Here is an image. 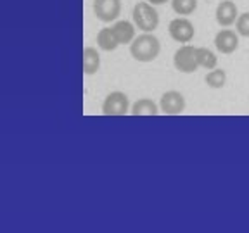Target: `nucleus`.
<instances>
[{
    "instance_id": "9d476101",
    "label": "nucleus",
    "mask_w": 249,
    "mask_h": 233,
    "mask_svg": "<svg viewBox=\"0 0 249 233\" xmlns=\"http://www.w3.org/2000/svg\"><path fill=\"white\" fill-rule=\"evenodd\" d=\"M82 64H83V73L87 76H92L101 69V54L97 49L93 47H85L82 54Z\"/></svg>"
},
{
    "instance_id": "39448f33",
    "label": "nucleus",
    "mask_w": 249,
    "mask_h": 233,
    "mask_svg": "<svg viewBox=\"0 0 249 233\" xmlns=\"http://www.w3.org/2000/svg\"><path fill=\"white\" fill-rule=\"evenodd\" d=\"M93 14L102 23H113L121 14V0H93Z\"/></svg>"
},
{
    "instance_id": "2eb2a0df",
    "label": "nucleus",
    "mask_w": 249,
    "mask_h": 233,
    "mask_svg": "<svg viewBox=\"0 0 249 233\" xmlns=\"http://www.w3.org/2000/svg\"><path fill=\"white\" fill-rule=\"evenodd\" d=\"M204 82H206V85L210 86V88L220 90V88H223V86H225V83H227V73L223 69H218V67H214V69H211L210 73L206 74Z\"/></svg>"
},
{
    "instance_id": "20e7f679",
    "label": "nucleus",
    "mask_w": 249,
    "mask_h": 233,
    "mask_svg": "<svg viewBox=\"0 0 249 233\" xmlns=\"http://www.w3.org/2000/svg\"><path fill=\"white\" fill-rule=\"evenodd\" d=\"M130 111V100L126 93L123 92H111L104 99L102 104V113L106 116H124Z\"/></svg>"
},
{
    "instance_id": "1a4fd4ad",
    "label": "nucleus",
    "mask_w": 249,
    "mask_h": 233,
    "mask_svg": "<svg viewBox=\"0 0 249 233\" xmlns=\"http://www.w3.org/2000/svg\"><path fill=\"white\" fill-rule=\"evenodd\" d=\"M214 16H216V23L220 24V26H223V28L232 26L239 17L237 5H235V2H232V0H222V2L216 5Z\"/></svg>"
},
{
    "instance_id": "6e6552de",
    "label": "nucleus",
    "mask_w": 249,
    "mask_h": 233,
    "mask_svg": "<svg viewBox=\"0 0 249 233\" xmlns=\"http://www.w3.org/2000/svg\"><path fill=\"white\" fill-rule=\"evenodd\" d=\"M214 47L222 54H233L239 49V33L232 30H220L214 36Z\"/></svg>"
},
{
    "instance_id": "f3484780",
    "label": "nucleus",
    "mask_w": 249,
    "mask_h": 233,
    "mask_svg": "<svg viewBox=\"0 0 249 233\" xmlns=\"http://www.w3.org/2000/svg\"><path fill=\"white\" fill-rule=\"evenodd\" d=\"M235 31H237L241 36L249 38V12L239 14L237 21H235Z\"/></svg>"
},
{
    "instance_id": "423d86ee",
    "label": "nucleus",
    "mask_w": 249,
    "mask_h": 233,
    "mask_svg": "<svg viewBox=\"0 0 249 233\" xmlns=\"http://www.w3.org/2000/svg\"><path fill=\"white\" fill-rule=\"evenodd\" d=\"M168 33L175 42L189 43L196 35V28L187 17H175L168 26Z\"/></svg>"
},
{
    "instance_id": "dca6fc26",
    "label": "nucleus",
    "mask_w": 249,
    "mask_h": 233,
    "mask_svg": "<svg viewBox=\"0 0 249 233\" xmlns=\"http://www.w3.org/2000/svg\"><path fill=\"white\" fill-rule=\"evenodd\" d=\"M171 9L178 16H189L197 9V0H171Z\"/></svg>"
},
{
    "instance_id": "f03ea898",
    "label": "nucleus",
    "mask_w": 249,
    "mask_h": 233,
    "mask_svg": "<svg viewBox=\"0 0 249 233\" xmlns=\"http://www.w3.org/2000/svg\"><path fill=\"white\" fill-rule=\"evenodd\" d=\"M133 23L142 33H152L160 26V14L154 9V5L145 2H139L133 7Z\"/></svg>"
},
{
    "instance_id": "4468645a",
    "label": "nucleus",
    "mask_w": 249,
    "mask_h": 233,
    "mask_svg": "<svg viewBox=\"0 0 249 233\" xmlns=\"http://www.w3.org/2000/svg\"><path fill=\"white\" fill-rule=\"evenodd\" d=\"M196 54H197L199 67H204V69H208V71L216 67L218 57L214 55L213 50H210V49H206V47H199L197 50H196Z\"/></svg>"
},
{
    "instance_id": "f8f14e48",
    "label": "nucleus",
    "mask_w": 249,
    "mask_h": 233,
    "mask_svg": "<svg viewBox=\"0 0 249 233\" xmlns=\"http://www.w3.org/2000/svg\"><path fill=\"white\" fill-rule=\"evenodd\" d=\"M97 47L104 52H113L120 47V42L116 38V33H114L113 26L111 28H102L97 33Z\"/></svg>"
},
{
    "instance_id": "0eeeda50",
    "label": "nucleus",
    "mask_w": 249,
    "mask_h": 233,
    "mask_svg": "<svg viewBox=\"0 0 249 233\" xmlns=\"http://www.w3.org/2000/svg\"><path fill=\"white\" fill-rule=\"evenodd\" d=\"M161 113L175 116V114H182L185 111V97L177 90H170V92L163 93V97L160 100Z\"/></svg>"
},
{
    "instance_id": "9b49d317",
    "label": "nucleus",
    "mask_w": 249,
    "mask_h": 233,
    "mask_svg": "<svg viewBox=\"0 0 249 233\" xmlns=\"http://www.w3.org/2000/svg\"><path fill=\"white\" fill-rule=\"evenodd\" d=\"M135 23H130V21H116L113 26L114 33H116V38L120 42V45H130V43L135 40Z\"/></svg>"
},
{
    "instance_id": "a211bd4d",
    "label": "nucleus",
    "mask_w": 249,
    "mask_h": 233,
    "mask_svg": "<svg viewBox=\"0 0 249 233\" xmlns=\"http://www.w3.org/2000/svg\"><path fill=\"white\" fill-rule=\"evenodd\" d=\"M147 2L152 5H163V4H166L168 0H147Z\"/></svg>"
},
{
    "instance_id": "7ed1b4c3",
    "label": "nucleus",
    "mask_w": 249,
    "mask_h": 233,
    "mask_svg": "<svg viewBox=\"0 0 249 233\" xmlns=\"http://www.w3.org/2000/svg\"><path fill=\"white\" fill-rule=\"evenodd\" d=\"M196 47L189 45V43H183L178 50L173 55V66L177 71L185 74H191L194 71H197L199 62H197V54H196Z\"/></svg>"
},
{
    "instance_id": "ddd939ff",
    "label": "nucleus",
    "mask_w": 249,
    "mask_h": 233,
    "mask_svg": "<svg viewBox=\"0 0 249 233\" xmlns=\"http://www.w3.org/2000/svg\"><path fill=\"white\" fill-rule=\"evenodd\" d=\"M161 111V107L156 104L151 99H139L135 104L132 105V113L133 116H158Z\"/></svg>"
},
{
    "instance_id": "f257e3e1",
    "label": "nucleus",
    "mask_w": 249,
    "mask_h": 233,
    "mask_svg": "<svg viewBox=\"0 0 249 233\" xmlns=\"http://www.w3.org/2000/svg\"><path fill=\"white\" fill-rule=\"evenodd\" d=\"M161 52V43L152 33H142L130 43V54L139 62H152Z\"/></svg>"
}]
</instances>
